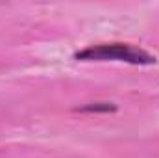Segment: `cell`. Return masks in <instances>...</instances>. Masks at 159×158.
I'll return each mask as SVG.
<instances>
[{"label":"cell","mask_w":159,"mask_h":158,"mask_svg":"<svg viewBox=\"0 0 159 158\" xmlns=\"http://www.w3.org/2000/svg\"><path fill=\"white\" fill-rule=\"evenodd\" d=\"M76 60H120V62H128L133 65H150L156 63V56L141 50V48H131L128 45H98V47H89L85 50H80L74 54Z\"/></svg>","instance_id":"1"},{"label":"cell","mask_w":159,"mask_h":158,"mask_svg":"<svg viewBox=\"0 0 159 158\" xmlns=\"http://www.w3.org/2000/svg\"><path fill=\"white\" fill-rule=\"evenodd\" d=\"M76 112H91V114H107V112H117V104L113 102H91L85 106L76 108Z\"/></svg>","instance_id":"2"}]
</instances>
